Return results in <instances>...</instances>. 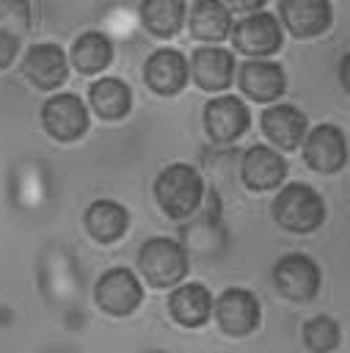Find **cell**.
<instances>
[{
    "instance_id": "9c48e42d",
    "label": "cell",
    "mask_w": 350,
    "mask_h": 353,
    "mask_svg": "<svg viewBox=\"0 0 350 353\" xmlns=\"http://www.w3.org/2000/svg\"><path fill=\"white\" fill-rule=\"evenodd\" d=\"M303 160L317 174H336L347 163V141L336 124H317L306 130L303 141Z\"/></svg>"
},
{
    "instance_id": "5b68a950",
    "label": "cell",
    "mask_w": 350,
    "mask_h": 353,
    "mask_svg": "<svg viewBox=\"0 0 350 353\" xmlns=\"http://www.w3.org/2000/svg\"><path fill=\"white\" fill-rule=\"evenodd\" d=\"M273 284L287 301L309 303L320 292V268L309 254H284L273 265Z\"/></svg>"
},
{
    "instance_id": "52a82bcc",
    "label": "cell",
    "mask_w": 350,
    "mask_h": 353,
    "mask_svg": "<svg viewBox=\"0 0 350 353\" xmlns=\"http://www.w3.org/2000/svg\"><path fill=\"white\" fill-rule=\"evenodd\" d=\"M231 44L245 52V55H254V58H267L273 52L281 50V41H284V30H281V22L267 14V11H251L248 17H243L240 22L231 25Z\"/></svg>"
},
{
    "instance_id": "ffe728a7",
    "label": "cell",
    "mask_w": 350,
    "mask_h": 353,
    "mask_svg": "<svg viewBox=\"0 0 350 353\" xmlns=\"http://www.w3.org/2000/svg\"><path fill=\"white\" fill-rule=\"evenodd\" d=\"M91 110L105 121H119L132 110V88L121 77H102L88 88Z\"/></svg>"
},
{
    "instance_id": "d4e9b609",
    "label": "cell",
    "mask_w": 350,
    "mask_h": 353,
    "mask_svg": "<svg viewBox=\"0 0 350 353\" xmlns=\"http://www.w3.org/2000/svg\"><path fill=\"white\" fill-rule=\"evenodd\" d=\"M11 25L14 30L28 28V8L25 0H0V28Z\"/></svg>"
},
{
    "instance_id": "83f0119b",
    "label": "cell",
    "mask_w": 350,
    "mask_h": 353,
    "mask_svg": "<svg viewBox=\"0 0 350 353\" xmlns=\"http://www.w3.org/2000/svg\"><path fill=\"white\" fill-rule=\"evenodd\" d=\"M339 77H342V88H347V55L339 63Z\"/></svg>"
},
{
    "instance_id": "30bf717a",
    "label": "cell",
    "mask_w": 350,
    "mask_h": 353,
    "mask_svg": "<svg viewBox=\"0 0 350 353\" xmlns=\"http://www.w3.org/2000/svg\"><path fill=\"white\" fill-rule=\"evenodd\" d=\"M251 127L245 102L234 94H220L204 105V130L215 143H234Z\"/></svg>"
},
{
    "instance_id": "7402d4cb",
    "label": "cell",
    "mask_w": 350,
    "mask_h": 353,
    "mask_svg": "<svg viewBox=\"0 0 350 353\" xmlns=\"http://www.w3.org/2000/svg\"><path fill=\"white\" fill-rule=\"evenodd\" d=\"M187 22L198 41H223L231 30V11L223 0H196Z\"/></svg>"
},
{
    "instance_id": "ac0fdd59",
    "label": "cell",
    "mask_w": 350,
    "mask_h": 353,
    "mask_svg": "<svg viewBox=\"0 0 350 353\" xmlns=\"http://www.w3.org/2000/svg\"><path fill=\"white\" fill-rule=\"evenodd\" d=\"M83 221H85V232L91 234V240H96L102 245L121 240L130 229L127 207L119 201H110V199H96L94 204H88Z\"/></svg>"
},
{
    "instance_id": "6da1fadb",
    "label": "cell",
    "mask_w": 350,
    "mask_h": 353,
    "mask_svg": "<svg viewBox=\"0 0 350 353\" xmlns=\"http://www.w3.org/2000/svg\"><path fill=\"white\" fill-rule=\"evenodd\" d=\"M154 201L171 221L190 218L204 201V182L190 163H171L154 179Z\"/></svg>"
},
{
    "instance_id": "9a60e30c",
    "label": "cell",
    "mask_w": 350,
    "mask_h": 353,
    "mask_svg": "<svg viewBox=\"0 0 350 353\" xmlns=\"http://www.w3.org/2000/svg\"><path fill=\"white\" fill-rule=\"evenodd\" d=\"M237 83L248 99L265 105L287 91V72L276 61H248L240 66Z\"/></svg>"
},
{
    "instance_id": "ba28073f",
    "label": "cell",
    "mask_w": 350,
    "mask_h": 353,
    "mask_svg": "<svg viewBox=\"0 0 350 353\" xmlns=\"http://www.w3.org/2000/svg\"><path fill=\"white\" fill-rule=\"evenodd\" d=\"M215 312V323L226 336H248L251 331H256L259 320H262V306L256 301V295L251 290L243 287H229L220 292V298L212 306Z\"/></svg>"
},
{
    "instance_id": "4fadbf2b",
    "label": "cell",
    "mask_w": 350,
    "mask_h": 353,
    "mask_svg": "<svg viewBox=\"0 0 350 353\" xmlns=\"http://www.w3.org/2000/svg\"><path fill=\"white\" fill-rule=\"evenodd\" d=\"M240 176H243V182H245L248 190H256V193L273 190V188H278L287 179V160L276 149L256 143V146H251L243 154V160H240Z\"/></svg>"
},
{
    "instance_id": "e0dca14e",
    "label": "cell",
    "mask_w": 350,
    "mask_h": 353,
    "mask_svg": "<svg viewBox=\"0 0 350 353\" xmlns=\"http://www.w3.org/2000/svg\"><path fill=\"white\" fill-rule=\"evenodd\" d=\"M234 55L223 47H198L190 58V74L201 91H223L234 77Z\"/></svg>"
},
{
    "instance_id": "603a6c76",
    "label": "cell",
    "mask_w": 350,
    "mask_h": 353,
    "mask_svg": "<svg viewBox=\"0 0 350 353\" xmlns=\"http://www.w3.org/2000/svg\"><path fill=\"white\" fill-rule=\"evenodd\" d=\"M141 22L157 39H171L185 25V0H141Z\"/></svg>"
},
{
    "instance_id": "3957f363",
    "label": "cell",
    "mask_w": 350,
    "mask_h": 353,
    "mask_svg": "<svg viewBox=\"0 0 350 353\" xmlns=\"http://www.w3.org/2000/svg\"><path fill=\"white\" fill-rule=\"evenodd\" d=\"M187 251L171 237H152L138 251V270L154 290L176 287L187 276Z\"/></svg>"
},
{
    "instance_id": "7a4b0ae2",
    "label": "cell",
    "mask_w": 350,
    "mask_h": 353,
    "mask_svg": "<svg viewBox=\"0 0 350 353\" xmlns=\"http://www.w3.org/2000/svg\"><path fill=\"white\" fill-rule=\"evenodd\" d=\"M273 218L278 221L281 229H287L292 234H309L322 226L325 201L306 182H289L273 199Z\"/></svg>"
},
{
    "instance_id": "2e32d148",
    "label": "cell",
    "mask_w": 350,
    "mask_h": 353,
    "mask_svg": "<svg viewBox=\"0 0 350 353\" xmlns=\"http://www.w3.org/2000/svg\"><path fill=\"white\" fill-rule=\"evenodd\" d=\"M306 130H309V121L303 110H298L295 105H273L262 113V132L281 152L298 149Z\"/></svg>"
},
{
    "instance_id": "d6986e66",
    "label": "cell",
    "mask_w": 350,
    "mask_h": 353,
    "mask_svg": "<svg viewBox=\"0 0 350 353\" xmlns=\"http://www.w3.org/2000/svg\"><path fill=\"white\" fill-rule=\"evenodd\" d=\"M168 314L182 328L204 325L209 320V314H212V295H209V290L204 284H198V281L176 287L168 295Z\"/></svg>"
},
{
    "instance_id": "8992f818",
    "label": "cell",
    "mask_w": 350,
    "mask_h": 353,
    "mask_svg": "<svg viewBox=\"0 0 350 353\" xmlns=\"http://www.w3.org/2000/svg\"><path fill=\"white\" fill-rule=\"evenodd\" d=\"M96 306L110 317L132 314L143 301V287L130 268H110L94 284Z\"/></svg>"
},
{
    "instance_id": "cb8c5ba5",
    "label": "cell",
    "mask_w": 350,
    "mask_h": 353,
    "mask_svg": "<svg viewBox=\"0 0 350 353\" xmlns=\"http://www.w3.org/2000/svg\"><path fill=\"white\" fill-rule=\"evenodd\" d=\"M303 345L314 353H328L331 347L339 345V323L331 317H311L303 325Z\"/></svg>"
},
{
    "instance_id": "44dd1931",
    "label": "cell",
    "mask_w": 350,
    "mask_h": 353,
    "mask_svg": "<svg viewBox=\"0 0 350 353\" xmlns=\"http://www.w3.org/2000/svg\"><path fill=\"white\" fill-rule=\"evenodd\" d=\"M110 61H113V41L102 30L80 33L72 44V52H69V63L80 74H96L105 66H110Z\"/></svg>"
},
{
    "instance_id": "7c38bea8",
    "label": "cell",
    "mask_w": 350,
    "mask_h": 353,
    "mask_svg": "<svg viewBox=\"0 0 350 353\" xmlns=\"http://www.w3.org/2000/svg\"><path fill=\"white\" fill-rule=\"evenodd\" d=\"M187 77H190V69H187V61L179 50L163 47V50H154L146 58L143 80L160 97H176L185 88Z\"/></svg>"
},
{
    "instance_id": "277c9868",
    "label": "cell",
    "mask_w": 350,
    "mask_h": 353,
    "mask_svg": "<svg viewBox=\"0 0 350 353\" xmlns=\"http://www.w3.org/2000/svg\"><path fill=\"white\" fill-rule=\"evenodd\" d=\"M41 124H44V132L52 138V141H61V143H72V141H80L85 132H88V108L85 102L77 97V94H52L44 108H41Z\"/></svg>"
},
{
    "instance_id": "8fae6325",
    "label": "cell",
    "mask_w": 350,
    "mask_h": 353,
    "mask_svg": "<svg viewBox=\"0 0 350 353\" xmlns=\"http://www.w3.org/2000/svg\"><path fill=\"white\" fill-rule=\"evenodd\" d=\"M22 74L41 91L61 88L69 77V61H66L63 47L52 41L28 47V52L22 55Z\"/></svg>"
},
{
    "instance_id": "484cf974",
    "label": "cell",
    "mask_w": 350,
    "mask_h": 353,
    "mask_svg": "<svg viewBox=\"0 0 350 353\" xmlns=\"http://www.w3.org/2000/svg\"><path fill=\"white\" fill-rule=\"evenodd\" d=\"M17 52H19V39H17V33H11L8 28H0V72L14 63Z\"/></svg>"
},
{
    "instance_id": "5bb4252c",
    "label": "cell",
    "mask_w": 350,
    "mask_h": 353,
    "mask_svg": "<svg viewBox=\"0 0 350 353\" xmlns=\"http://www.w3.org/2000/svg\"><path fill=\"white\" fill-rule=\"evenodd\" d=\"M278 14L284 28L295 39H314L325 33L333 22V11L328 0H281Z\"/></svg>"
},
{
    "instance_id": "4316f807",
    "label": "cell",
    "mask_w": 350,
    "mask_h": 353,
    "mask_svg": "<svg viewBox=\"0 0 350 353\" xmlns=\"http://www.w3.org/2000/svg\"><path fill=\"white\" fill-rule=\"evenodd\" d=\"M229 11H240V14H251V11H259L267 0H223Z\"/></svg>"
}]
</instances>
